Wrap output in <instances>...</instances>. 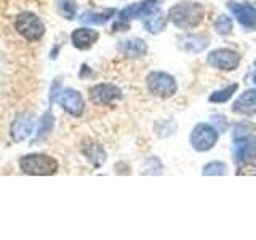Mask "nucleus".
<instances>
[{
  "mask_svg": "<svg viewBox=\"0 0 256 240\" xmlns=\"http://www.w3.org/2000/svg\"><path fill=\"white\" fill-rule=\"evenodd\" d=\"M205 10L198 2H190V0H184V2L176 4L168 12V18L180 29H194L200 22L204 21Z\"/></svg>",
  "mask_w": 256,
  "mask_h": 240,
  "instance_id": "obj_1",
  "label": "nucleus"
},
{
  "mask_svg": "<svg viewBox=\"0 0 256 240\" xmlns=\"http://www.w3.org/2000/svg\"><path fill=\"white\" fill-rule=\"evenodd\" d=\"M20 168L26 174H37V176H46L58 172V162L44 154H29L24 156L20 160Z\"/></svg>",
  "mask_w": 256,
  "mask_h": 240,
  "instance_id": "obj_2",
  "label": "nucleus"
},
{
  "mask_svg": "<svg viewBox=\"0 0 256 240\" xmlns=\"http://www.w3.org/2000/svg\"><path fill=\"white\" fill-rule=\"evenodd\" d=\"M14 28L18 30V34H21L29 42H37L45 34V26L38 16L28 12L16 16Z\"/></svg>",
  "mask_w": 256,
  "mask_h": 240,
  "instance_id": "obj_3",
  "label": "nucleus"
},
{
  "mask_svg": "<svg viewBox=\"0 0 256 240\" xmlns=\"http://www.w3.org/2000/svg\"><path fill=\"white\" fill-rule=\"evenodd\" d=\"M148 88L152 94L158 96V98H172L176 93L178 85H176L174 77L168 72L154 70L148 76Z\"/></svg>",
  "mask_w": 256,
  "mask_h": 240,
  "instance_id": "obj_4",
  "label": "nucleus"
},
{
  "mask_svg": "<svg viewBox=\"0 0 256 240\" xmlns=\"http://www.w3.org/2000/svg\"><path fill=\"white\" fill-rule=\"evenodd\" d=\"M218 130L212 124H198L190 133V146L197 152H206L213 149L214 144L218 142Z\"/></svg>",
  "mask_w": 256,
  "mask_h": 240,
  "instance_id": "obj_5",
  "label": "nucleus"
},
{
  "mask_svg": "<svg viewBox=\"0 0 256 240\" xmlns=\"http://www.w3.org/2000/svg\"><path fill=\"white\" fill-rule=\"evenodd\" d=\"M53 100L58 102L64 110L69 112L70 116L80 117L84 114L85 102H84L82 94H80L78 92H76V90H72V88H66V90H61L60 93L53 94L52 101Z\"/></svg>",
  "mask_w": 256,
  "mask_h": 240,
  "instance_id": "obj_6",
  "label": "nucleus"
},
{
  "mask_svg": "<svg viewBox=\"0 0 256 240\" xmlns=\"http://www.w3.org/2000/svg\"><path fill=\"white\" fill-rule=\"evenodd\" d=\"M206 62L220 70H236L240 64V56L229 48H218L206 56Z\"/></svg>",
  "mask_w": 256,
  "mask_h": 240,
  "instance_id": "obj_7",
  "label": "nucleus"
},
{
  "mask_svg": "<svg viewBox=\"0 0 256 240\" xmlns=\"http://www.w3.org/2000/svg\"><path fill=\"white\" fill-rule=\"evenodd\" d=\"M160 10V2L158 0H144L140 4H133L125 6L122 12L118 13L120 21H132V20H141V18H149L150 14Z\"/></svg>",
  "mask_w": 256,
  "mask_h": 240,
  "instance_id": "obj_8",
  "label": "nucleus"
},
{
  "mask_svg": "<svg viewBox=\"0 0 256 240\" xmlns=\"http://www.w3.org/2000/svg\"><path fill=\"white\" fill-rule=\"evenodd\" d=\"M232 156H234V162L237 165L252 164L253 160H256V140L252 134L238 136L236 138Z\"/></svg>",
  "mask_w": 256,
  "mask_h": 240,
  "instance_id": "obj_9",
  "label": "nucleus"
},
{
  "mask_svg": "<svg viewBox=\"0 0 256 240\" xmlns=\"http://www.w3.org/2000/svg\"><path fill=\"white\" fill-rule=\"evenodd\" d=\"M229 12L236 16V20L238 21L240 26H244L246 29H256V8L246 4H237V2H229L228 4Z\"/></svg>",
  "mask_w": 256,
  "mask_h": 240,
  "instance_id": "obj_10",
  "label": "nucleus"
},
{
  "mask_svg": "<svg viewBox=\"0 0 256 240\" xmlns=\"http://www.w3.org/2000/svg\"><path fill=\"white\" fill-rule=\"evenodd\" d=\"M90 96L96 104H112L122 98V90L112 84H100L92 88Z\"/></svg>",
  "mask_w": 256,
  "mask_h": 240,
  "instance_id": "obj_11",
  "label": "nucleus"
},
{
  "mask_svg": "<svg viewBox=\"0 0 256 240\" xmlns=\"http://www.w3.org/2000/svg\"><path fill=\"white\" fill-rule=\"evenodd\" d=\"M34 133V116L32 114H21L12 125V138L16 142L28 140Z\"/></svg>",
  "mask_w": 256,
  "mask_h": 240,
  "instance_id": "obj_12",
  "label": "nucleus"
},
{
  "mask_svg": "<svg viewBox=\"0 0 256 240\" xmlns=\"http://www.w3.org/2000/svg\"><path fill=\"white\" fill-rule=\"evenodd\" d=\"M232 110L236 114L252 117L256 114V92L254 90H246L236 100Z\"/></svg>",
  "mask_w": 256,
  "mask_h": 240,
  "instance_id": "obj_13",
  "label": "nucleus"
},
{
  "mask_svg": "<svg viewBox=\"0 0 256 240\" xmlns=\"http://www.w3.org/2000/svg\"><path fill=\"white\" fill-rule=\"evenodd\" d=\"M98 38H100V34L96 30L88 29V28H80L72 32L70 42L76 48H78V50H88V48L96 44Z\"/></svg>",
  "mask_w": 256,
  "mask_h": 240,
  "instance_id": "obj_14",
  "label": "nucleus"
},
{
  "mask_svg": "<svg viewBox=\"0 0 256 240\" xmlns=\"http://www.w3.org/2000/svg\"><path fill=\"white\" fill-rule=\"evenodd\" d=\"M117 50L128 58H141L148 53V45L141 38H128L117 45Z\"/></svg>",
  "mask_w": 256,
  "mask_h": 240,
  "instance_id": "obj_15",
  "label": "nucleus"
},
{
  "mask_svg": "<svg viewBox=\"0 0 256 240\" xmlns=\"http://www.w3.org/2000/svg\"><path fill=\"white\" fill-rule=\"evenodd\" d=\"M208 46V37L200 34H189L180 38V48L188 53H200Z\"/></svg>",
  "mask_w": 256,
  "mask_h": 240,
  "instance_id": "obj_16",
  "label": "nucleus"
},
{
  "mask_svg": "<svg viewBox=\"0 0 256 240\" xmlns=\"http://www.w3.org/2000/svg\"><path fill=\"white\" fill-rule=\"evenodd\" d=\"M114 14H116L114 8H109V10H102V12H85L80 16V21L84 24H92V26H101V24H106Z\"/></svg>",
  "mask_w": 256,
  "mask_h": 240,
  "instance_id": "obj_17",
  "label": "nucleus"
},
{
  "mask_svg": "<svg viewBox=\"0 0 256 240\" xmlns=\"http://www.w3.org/2000/svg\"><path fill=\"white\" fill-rule=\"evenodd\" d=\"M82 152L94 166H101L104 160H106V152H104L102 148L100 146V144H96V142L85 144V146L82 148Z\"/></svg>",
  "mask_w": 256,
  "mask_h": 240,
  "instance_id": "obj_18",
  "label": "nucleus"
},
{
  "mask_svg": "<svg viewBox=\"0 0 256 240\" xmlns=\"http://www.w3.org/2000/svg\"><path fill=\"white\" fill-rule=\"evenodd\" d=\"M165 26H166V18L164 16V13H160V10L156 12L154 14H150L144 21V28L150 34H158V32H162L165 29Z\"/></svg>",
  "mask_w": 256,
  "mask_h": 240,
  "instance_id": "obj_19",
  "label": "nucleus"
},
{
  "mask_svg": "<svg viewBox=\"0 0 256 240\" xmlns=\"http://www.w3.org/2000/svg\"><path fill=\"white\" fill-rule=\"evenodd\" d=\"M56 6L62 18L66 20H74L77 14V4L76 0H56Z\"/></svg>",
  "mask_w": 256,
  "mask_h": 240,
  "instance_id": "obj_20",
  "label": "nucleus"
},
{
  "mask_svg": "<svg viewBox=\"0 0 256 240\" xmlns=\"http://www.w3.org/2000/svg\"><path fill=\"white\" fill-rule=\"evenodd\" d=\"M238 90V85L237 84H232L226 88H222V90H218V92H213L210 94V98H208V101L210 102H226L232 98V94H234Z\"/></svg>",
  "mask_w": 256,
  "mask_h": 240,
  "instance_id": "obj_21",
  "label": "nucleus"
},
{
  "mask_svg": "<svg viewBox=\"0 0 256 240\" xmlns=\"http://www.w3.org/2000/svg\"><path fill=\"white\" fill-rule=\"evenodd\" d=\"M53 130V116L52 112H46V114L40 120V126H38V133H37V141L45 140L50 132Z\"/></svg>",
  "mask_w": 256,
  "mask_h": 240,
  "instance_id": "obj_22",
  "label": "nucleus"
},
{
  "mask_svg": "<svg viewBox=\"0 0 256 240\" xmlns=\"http://www.w3.org/2000/svg\"><path fill=\"white\" fill-rule=\"evenodd\" d=\"M214 29L221 36H229L232 32V20L226 14L218 16V20L214 21Z\"/></svg>",
  "mask_w": 256,
  "mask_h": 240,
  "instance_id": "obj_23",
  "label": "nucleus"
},
{
  "mask_svg": "<svg viewBox=\"0 0 256 240\" xmlns=\"http://www.w3.org/2000/svg\"><path fill=\"white\" fill-rule=\"evenodd\" d=\"M228 166L222 162H210L208 165H205L204 168V174L205 176H212V174H226Z\"/></svg>",
  "mask_w": 256,
  "mask_h": 240,
  "instance_id": "obj_24",
  "label": "nucleus"
},
{
  "mask_svg": "<svg viewBox=\"0 0 256 240\" xmlns=\"http://www.w3.org/2000/svg\"><path fill=\"white\" fill-rule=\"evenodd\" d=\"M142 173H149V174H160L162 173V164H160V160L157 157H150L146 165H144V172Z\"/></svg>",
  "mask_w": 256,
  "mask_h": 240,
  "instance_id": "obj_25",
  "label": "nucleus"
},
{
  "mask_svg": "<svg viewBox=\"0 0 256 240\" xmlns=\"http://www.w3.org/2000/svg\"><path fill=\"white\" fill-rule=\"evenodd\" d=\"M210 124L216 128V130H218V133L226 132V130H228V126H229L228 118L224 117V116H221V114L213 116V117H212V120H210Z\"/></svg>",
  "mask_w": 256,
  "mask_h": 240,
  "instance_id": "obj_26",
  "label": "nucleus"
},
{
  "mask_svg": "<svg viewBox=\"0 0 256 240\" xmlns=\"http://www.w3.org/2000/svg\"><path fill=\"white\" fill-rule=\"evenodd\" d=\"M237 174H256V166L252 164H242L237 170Z\"/></svg>",
  "mask_w": 256,
  "mask_h": 240,
  "instance_id": "obj_27",
  "label": "nucleus"
},
{
  "mask_svg": "<svg viewBox=\"0 0 256 240\" xmlns=\"http://www.w3.org/2000/svg\"><path fill=\"white\" fill-rule=\"evenodd\" d=\"M253 82H254V85H256V76H254V78H253Z\"/></svg>",
  "mask_w": 256,
  "mask_h": 240,
  "instance_id": "obj_28",
  "label": "nucleus"
}]
</instances>
